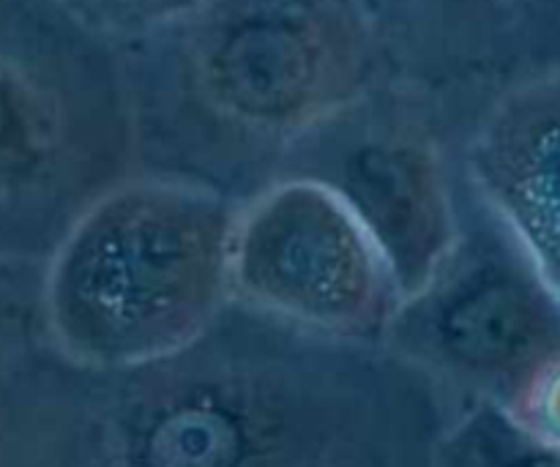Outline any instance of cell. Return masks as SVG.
Wrapping results in <instances>:
<instances>
[{"instance_id": "obj_1", "label": "cell", "mask_w": 560, "mask_h": 467, "mask_svg": "<svg viewBox=\"0 0 560 467\" xmlns=\"http://www.w3.org/2000/svg\"><path fill=\"white\" fill-rule=\"evenodd\" d=\"M63 467H438L452 399L386 342L230 301L135 364L66 355Z\"/></svg>"}, {"instance_id": "obj_2", "label": "cell", "mask_w": 560, "mask_h": 467, "mask_svg": "<svg viewBox=\"0 0 560 467\" xmlns=\"http://www.w3.org/2000/svg\"><path fill=\"white\" fill-rule=\"evenodd\" d=\"M124 58L137 173L235 202L282 178L301 137L392 77L364 0H202Z\"/></svg>"}, {"instance_id": "obj_3", "label": "cell", "mask_w": 560, "mask_h": 467, "mask_svg": "<svg viewBox=\"0 0 560 467\" xmlns=\"http://www.w3.org/2000/svg\"><path fill=\"white\" fill-rule=\"evenodd\" d=\"M241 202L170 175L135 173L60 241L49 312L60 350L135 364L184 348L233 301Z\"/></svg>"}, {"instance_id": "obj_4", "label": "cell", "mask_w": 560, "mask_h": 467, "mask_svg": "<svg viewBox=\"0 0 560 467\" xmlns=\"http://www.w3.org/2000/svg\"><path fill=\"white\" fill-rule=\"evenodd\" d=\"M386 345L424 370L457 413L487 402L523 416L560 372V295L465 184L457 241L405 295Z\"/></svg>"}, {"instance_id": "obj_5", "label": "cell", "mask_w": 560, "mask_h": 467, "mask_svg": "<svg viewBox=\"0 0 560 467\" xmlns=\"http://www.w3.org/2000/svg\"><path fill=\"white\" fill-rule=\"evenodd\" d=\"M476 115L388 77L301 137L282 178L328 186L375 241L405 299L435 273L463 227L459 145Z\"/></svg>"}, {"instance_id": "obj_6", "label": "cell", "mask_w": 560, "mask_h": 467, "mask_svg": "<svg viewBox=\"0 0 560 467\" xmlns=\"http://www.w3.org/2000/svg\"><path fill=\"white\" fill-rule=\"evenodd\" d=\"M233 299L334 337L386 342L402 293L350 208L312 178H279L241 202Z\"/></svg>"}, {"instance_id": "obj_7", "label": "cell", "mask_w": 560, "mask_h": 467, "mask_svg": "<svg viewBox=\"0 0 560 467\" xmlns=\"http://www.w3.org/2000/svg\"><path fill=\"white\" fill-rule=\"evenodd\" d=\"M459 164L560 295V63L506 82L470 120Z\"/></svg>"}, {"instance_id": "obj_8", "label": "cell", "mask_w": 560, "mask_h": 467, "mask_svg": "<svg viewBox=\"0 0 560 467\" xmlns=\"http://www.w3.org/2000/svg\"><path fill=\"white\" fill-rule=\"evenodd\" d=\"M392 77L481 107L514 80V0H364Z\"/></svg>"}, {"instance_id": "obj_9", "label": "cell", "mask_w": 560, "mask_h": 467, "mask_svg": "<svg viewBox=\"0 0 560 467\" xmlns=\"http://www.w3.org/2000/svg\"><path fill=\"white\" fill-rule=\"evenodd\" d=\"M438 467H560V441L498 405L459 410Z\"/></svg>"}, {"instance_id": "obj_10", "label": "cell", "mask_w": 560, "mask_h": 467, "mask_svg": "<svg viewBox=\"0 0 560 467\" xmlns=\"http://www.w3.org/2000/svg\"><path fill=\"white\" fill-rule=\"evenodd\" d=\"M200 3L202 0H63L82 25L124 52L180 25Z\"/></svg>"}, {"instance_id": "obj_11", "label": "cell", "mask_w": 560, "mask_h": 467, "mask_svg": "<svg viewBox=\"0 0 560 467\" xmlns=\"http://www.w3.org/2000/svg\"><path fill=\"white\" fill-rule=\"evenodd\" d=\"M520 419L528 421L534 430L545 432V435L560 441V372L539 394H536V399L528 405V410H525Z\"/></svg>"}]
</instances>
